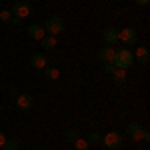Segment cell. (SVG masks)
I'll return each instance as SVG.
<instances>
[{
    "instance_id": "cell-1",
    "label": "cell",
    "mask_w": 150,
    "mask_h": 150,
    "mask_svg": "<svg viewBox=\"0 0 150 150\" xmlns=\"http://www.w3.org/2000/svg\"><path fill=\"white\" fill-rule=\"evenodd\" d=\"M126 134L134 142H148L150 140V132L146 128H142V124H138V122H130L126 128Z\"/></svg>"
},
{
    "instance_id": "cell-2",
    "label": "cell",
    "mask_w": 150,
    "mask_h": 150,
    "mask_svg": "<svg viewBox=\"0 0 150 150\" xmlns=\"http://www.w3.org/2000/svg\"><path fill=\"white\" fill-rule=\"evenodd\" d=\"M114 64L116 68H130L132 64H134V56H132V52L128 50V48H116V56H114Z\"/></svg>"
},
{
    "instance_id": "cell-3",
    "label": "cell",
    "mask_w": 150,
    "mask_h": 150,
    "mask_svg": "<svg viewBox=\"0 0 150 150\" xmlns=\"http://www.w3.org/2000/svg\"><path fill=\"white\" fill-rule=\"evenodd\" d=\"M44 30H46L50 36H58L64 32V20L58 18V16H50L46 22H44Z\"/></svg>"
},
{
    "instance_id": "cell-4",
    "label": "cell",
    "mask_w": 150,
    "mask_h": 150,
    "mask_svg": "<svg viewBox=\"0 0 150 150\" xmlns=\"http://www.w3.org/2000/svg\"><path fill=\"white\" fill-rule=\"evenodd\" d=\"M100 142H102L106 148L116 150V148H120V146H122V134H120V132H116V130H112V132H106Z\"/></svg>"
},
{
    "instance_id": "cell-5",
    "label": "cell",
    "mask_w": 150,
    "mask_h": 150,
    "mask_svg": "<svg viewBox=\"0 0 150 150\" xmlns=\"http://www.w3.org/2000/svg\"><path fill=\"white\" fill-rule=\"evenodd\" d=\"M118 40H122V44L134 46V44H138V32L134 28H122V30H118Z\"/></svg>"
},
{
    "instance_id": "cell-6",
    "label": "cell",
    "mask_w": 150,
    "mask_h": 150,
    "mask_svg": "<svg viewBox=\"0 0 150 150\" xmlns=\"http://www.w3.org/2000/svg\"><path fill=\"white\" fill-rule=\"evenodd\" d=\"M10 12H12V16H16V18H26V16H30L32 14V6L24 0V2H16L14 6L10 8Z\"/></svg>"
},
{
    "instance_id": "cell-7",
    "label": "cell",
    "mask_w": 150,
    "mask_h": 150,
    "mask_svg": "<svg viewBox=\"0 0 150 150\" xmlns=\"http://www.w3.org/2000/svg\"><path fill=\"white\" fill-rule=\"evenodd\" d=\"M16 108H18L20 112L32 110V108H34V98H32L30 94H26V92L18 94V96H16Z\"/></svg>"
},
{
    "instance_id": "cell-8",
    "label": "cell",
    "mask_w": 150,
    "mask_h": 150,
    "mask_svg": "<svg viewBox=\"0 0 150 150\" xmlns=\"http://www.w3.org/2000/svg\"><path fill=\"white\" fill-rule=\"evenodd\" d=\"M30 66L42 72L44 68H48V56H46V54H42V52L32 54V56H30Z\"/></svg>"
},
{
    "instance_id": "cell-9",
    "label": "cell",
    "mask_w": 150,
    "mask_h": 150,
    "mask_svg": "<svg viewBox=\"0 0 150 150\" xmlns=\"http://www.w3.org/2000/svg\"><path fill=\"white\" fill-rule=\"evenodd\" d=\"M98 60H102V62H114V56H116V48L114 46H102L100 50H98Z\"/></svg>"
},
{
    "instance_id": "cell-10",
    "label": "cell",
    "mask_w": 150,
    "mask_h": 150,
    "mask_svg": "<svg viewBox=\"0 0 150 150\" xmlns=\"http://www.w3.org/2000/svg\"><path fill=\"white\" fill-rule=\"evenodd\" d=\"M26 34L30 36L32 40H42V38L46 36V30H44V26H40V24H30V26L26 28Z\"/></svg>"
},
{
    "instance_id": "cell-11",
    "label": "cell",
    "mask_w": 150,
    "mask_h": 150,
    "mask_svg": "<svg viewBox=\"0 0 150 150\" xmlns=\"http://www.w3.org/2000/svg\"><path fill=\"white\" fill-rule=\"evenodd\" d=\"M132 56L136 58L140 64H148V60H150V50H148L146 46H136V52H134Z\"/></svg>"
},
{
    "instance_id": "cell-12",
    "label": "cell",
    "mask_w": 150,
    "mask_h": 150,
    "mask_svg": "<svg viewBox=\"0 0 150 150\" xmlns=\"http://www.w3.org/2000/svg\"><path fill=\"white\" fill-rule=\"evenodd\" d=\"M102 38H104V42H106L108 46H112V44L118 42V30H116V28H106L102 32Z\"/></svg>"
},
{
    "instance_id": "cell-13",
    "label": "cell",
    "mask_w": 150,
    "mask_h": 150,
    "mask_svg": "<svg viewBox=\"0 0 150 150\" xmlns=\"http://www.w3.org/2000/svg\"><path fill=\"white\" fill-rule=\"evenodd\" d=\"M112 80L116 84H124L126 82V70L124 68H114L112 70Z\"/></svg>"
},
{
    "instance_id": "cell-14",
    "label": "cell",
    "mask_w": 150,
    "mask_h": 150,
    "mask_svg": "<svg viewBox=\"0 0 150 150\" xmlns=\"http://www.w3.org/2000/svg\"><path fill=\"white\" fill-rule=\"evenodd\" d=\"M40 42H42V48H46V50H52V48L56 46L58 44V40H56V36H44V38H42V40H40Z\"/></svg>"
},
{
    "instance_id": "cell-15",
    "label": "cell",
    "mask_w": 150,
    "mask_h": 150,
    "mask_svg": "<svg viewBox=\"0 0 150 150\" xmlns=\"http://www.w3.org/2000/svg\"><path fill=\"white\" fill-rule=\"evenodd\" d=\"M42 72H44V76H46L48 80H58V78H60V70L58 68H50V66H48V68H44Z\"/></svg>"
},
{
    "instance_id": "cell-16",
    "label": "cell",
    "mask_w": 150,
    "mask_h": 150,
    "mask_svg": "<svg viewBox=\"0 0 150 150\" xmlns=\"http://www.w3.org/2000/svg\"><path fill=\"white\" fill-rule=\"evenodd\" d=\"M74 150H90V144H88V140H84V138H78L74 140Z\"/></svg>"
},
{
    "instance_id": "cell-17",
    "label": "cell",
    "mask_w": 150,
    "mask_h": 150,
    "mask_svg": "<svg viewBox=\"0 0 150 150\" xmlns=\"http://www.w3.org/2000/svg\"><path fill=\"white\" fill-rule=\"evenodd\" d=\"M64 138L68 140V142H74V140L78 138V130H74V128H68V130L64 132Z\"/></svg>"
},
{
    "instance_id": "cell-18",
    "label": "cell",
    "mask_w": 150,
    "mask_h": 150,
    "mask_svg": "<svg viewBox=\"0 0 150 150\" xmlns=\"http://www.w3.org/2000/svg\"><path fill=\"white\" fill-rule=\"evenodd\" d=\"M0 20H2V22H10L12 20V12L8 10V8H2V10H0Z\"/></svg>"
},
{
    "instance_id": "cell-19",
    "label": "cell",
    "mask_w": 150,
    "mask_h": 150,
    "mask_svg": "<svg viewBox=\"0 0 150 150\" xmlns=\"http://www.w3.org/2000/svg\"><path fill=\"white\" fill-rule=\"evenodd\" d=\"M0 150H18V142H16V140H6V144Z\"/></svg>"
},
{
    "instance_id": "cell-20",
    "label": "cell",
    "mask_w": 150,
    "mask_h": 150,
    "mask_svg": "<svg viewBox=\"0 0 150 150\" xmlns=\"http://www.w3.org/2000/svg\"><path fill=\"white\" fill-rule=\"evenodd\" d=\"M116 66L112 64V62H102V70H104V74H112V70H114Z\"/></svg>"
},
{
    "instance_id": "cell-21",
    "label": "cell",
    "mask_w": 150,
    "mask_h": 150,
    "mask_svg": "<svg viewBox=\"0 0 150 150\" xmlns=\"http://www.w3.org/2000/svg\"><path fill=\"white\" fill-rule=\"evenodd\" d=\"M88 140H90L92 144H100V140H102V136H100L98 132H90V136H88Z\"/></svg>"
},
{
    "instance_id": "cell-22",
    "label": "cell",
    "mask_w": 150,
    "mask_h": 150,
    "mask_svg": "<svg viewBox=\"0 0 150 150\" xmlns=\"http://www.w3.org/2000/svg\"><path fill=\"white\" fill-rule=\"evenodd\" d=\"M6 134H4V132H2V130H0V148H2V146H4V144H6Z\"/></svg>"
},
{
    "instance_id": "cell-23",
    "label": "cell",
    "mask_w": 150,
    "mask_h": 150,
    "mask_svg": "<svg viewBox=\"0 0 150 150\" xmlns=\"http://www.w3.org/2000/svg\"><path fill=\"white\" fill-rule=\"evenodd\" d=\"M148 2H150V0H134V4H136V6H146Z\"/></svg>"
},
{
    "instance_id": "cell-24",
    "label": "cell",
    "mask_w": 150,
    "mask_h": 150,
    "mask_svg": "<svg viewBox=\"0 0 150 150\" xmlns=\"http://www.w3.org/2000/svg\"><path fill=\"white\" fill-rule=\"evenodd\" d=\"M12 24H14V26H20V24H22V20H20V18H16V16H12V20H10Z\"/></svg>"
},
{
    "instance_id": "cell-25",
    "label": "cell",
    "mask_w": 150,
    "mask_h": 150,
    "mask_svg": "<svg viewBox=\"0 0 150 150\" xmlns=\"http://www.w3.org/2000/svg\"><path fill=\"white\" fill-rule=\"evenodd\" d=\"M10 96H18V90H16L14 86H10Z\"/></svg>"
},
{
    "instance_id": "cell-26",
    "label": "cell",
    "mask_w": 150,
    "mask_h": 150,
    "mask_svg": "<svg viewBox=\"0 0 150 150\" xmlns=\"http://www.w3.org/2000/svg\"><path fill=\"white\" fill-rule=\"evenodd\" d=\"M16 2H24V0H16Z\"/></svg>"
}]
</instances>
